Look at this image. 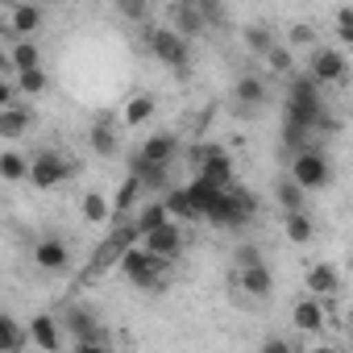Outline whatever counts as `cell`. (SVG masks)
<instances>
[{"instance_id": "36", "label": "cell", "mask_w": 353, "mask_h": 353, "mask_svg": "<svg viewBox=\"0 0 353 353\" xmlns=\"http://www.w3.org/2000/svg\"><path fill=\"white\" fill-rule=\"evenodd\" d=\"M250 262H266L258 245H237L233 250V266H250Z\"/></svg>"}, {"instance_id": "24", "label": "cell", "mask_w": 353, "mask_h": 353, "mask_svg": "<svg viewBox=\"0 0 353 353\" xmlns=\"http://www.w3.org/2000/svg\"><path fill=\"white\" fill-rule=\"evenodd\" d=\"M283 237H287L291 245H312V241H316V221L307 216V208L283 212Z\"/></svg>"}, {"instance_id": "31", "label": "cell", "mask_w": 353, "mask_h": 353, "mask_svg": "<svg viewBox=\"0 0 353 353\" xmlns=\"http://www.w3.org/2000/svg\"><path fill=\"white\" fill-rule=\"evenodd\" d=\"M0 179L5 183H26L30 179V158L17 154V150H5L0 154Z\"/></svg>"}, {"instance_id": "21", "label": "cell", "mask_w": 353, "mask_h": 353, "mask_svg": "<svg viewBox=\"0 0 353 353\" xmlns=\"http://www.w3.org/2000/svg\"><path fill=\"white\" fill-rule=\"evenodd\" d=\"M303 287H307L312 295H320V299H336V291H341V270H336L332 262H312V266L303 270Z\"/></svg>"}, {"instance_id": "5", "label": "cell", "mask_w": 353, "mask_h": 353, "mask_svg": "<svg viewBox=\"0 0 353 353\" xmlns=\"http://www.w3.org/2000/svg\"><path fill=\"white\" fill-rule=\"evenodd\" d=\"M67 179H75V162L63 150H50V145L46 150H34V158H30V183L38 192H54Z\"/></svg>"}, {"instance_id": "20", "label": "cell", "mask_w": 353, "mask_h": 353, "mask_svg": "<svg viewBox=\"0 0 353 353\" xmlns=\"http://www.w3.org/2000/svg\"><path fill=\"white\" fill-rule=\"evenodd\" d=\"M79 216H83V225H96V229L117 225V208H112V200H108L104 192H96V188L79 196Z\"/></svg>"}, {"instance_id": "10", "label": "cell", "mask_w": 353, "mask_h": 353, "mask_svg": "<svg viewBox=\"0 0 353 353\" xmlns=\"http://www.w3.org/2000/svg\"><path fill=\"white\" fill-rule=\"evenodd\" d=\"M145 250H154V254H162V258H179L183 250H188V233H183V221H174V216H162L158 225H150L141 237H137Z\"/></svg>"}, {"instance_id": "18", "label": "cell", "mask_w": 353, "mask_h": 353, "mask_svg": "<svg viewBox=\"0 0 353 353\" xmlns=\"http://www.w3.org/2000/svg\"><path fill=\"white\" fill-rule=\"evenodd\" d=\"M266 100H270V88H266L262 75L250 71V75H237V79H233V104H237L241 112H262Z\"/></svg>"}, {"instance_id": "30", "label": "cell", "mask_w": 353, "mask_h": 353, "mask_svg": "<svg viewBox=\"0 0 353 353\" xmlns=\"http://www.w3.org/2000/svg\"><path fill=\"white\" fill-rule=\"evenodd\" d=\"M141 192H145L141 174H133V170H129V174H125V183H121V192H117V200H112V208H117V221L133 212V204L141 200Z\"/></svg>"}, {"instance_id": "37", "label": "cell", "mask_w": 353, "mask_h": 353, "mask_svg": "<svg viewBox=\"0 0 353 353\" xmlns=\"http://www.w3.org/2000/svg\"><path fill=\"white\" fill-rule=\"evenodd\" d=\"M262 349H266V353H287V349H291V341H283V336H270V341H262Z\"/></svg>"}, {"instance_id": "34", "label": "cell", "mask_w": 353, "mask_h": 353, "mask_svg": "<svg viewBox=\"0 0 353 353\" xmlns=\"http://www.w3.org/2000/svg\"><path fill=\"white\" fill-rule=\"evenodd\" d=\"M332 34H336L341 46H353V5H341L332 13Z\"/></svg>"}, {"instance_id": "9", "label": "cell", "mask_w": 353, "mask_h": 353, "mask_svg": "<svg viewBox=\"0 0 353 353\" xmlns=\"http://www.w3.org/2000/svg\"><path fill=\"white\" fill-rule=\"evenodd\" d=\"M291 174H295L307 192H324V188L332 183V166H328V158H324L316 145H299V150L291 154Z\"/></svg>"}, {"instance_id": "6", "label": "cell", "mask_w": 353, "mask_h": 353, "mask_svg": "<svg viewBox=\"0 0 353 353\" xmlns=\"http://www.w3.org/2000/svg\"><path fill=\"white\" fill-rule=\"evenodd\" d=\"M307 75L320 83V88H341L349 83V54L341 46H312L307 50Z\"/></svg>"}, {"instance_id": "7", "label": "cell", "mask_w": 353, "mask_h": 353, "mask_svg": "<svg viewBox=\"0 0 353 353\" xmlns=\"http://www.w3.org/2000/svg\"><path fill=\"white\" fill-rule=\"evenodd\" d=\"M192 166L196 174H204V179H212L216 188H233L237 183V170H233V154L216 141H204L192 150Z\"/></svg>"}, {"instance_id": "29", "label": "cell", "mask_w": 353, "mask_h": 353, "mask_svg": "<svg viewBox=\"0 0 353 353\" xmlns=\"http://www.w3.org/2000/svg\"><path fill=\"white\" fill-rule=\"evenodd\" d=\"M5 79H13V83H17V92H21L26 100H38V96H46V92H50V75H46V67H30V71L5 75Z\"/></svg>"}, {"instance_id": "15", "label": "cell", "mask_w": 353, "mask_h": 353, "mask_svg": "<svg viewBox=\"0 0 353 353\" xmlns=\"http://www.w3.org/2000/svg\"><path fill=\"white\" fill-rule=\"evenodd\" d=\"M34 121H38V112H34V104H26V100L0 104V137H5L9 145L21 141V137L34 129Z\"/></svg>"}, {"instance_id": "11", "label": "cell", "mask_w": 353, "mask_h": 353, "mask_svg": "<svg viewBox=\"0 0 353 353\" xmlns=\"http://www.w3.org/2000/svg\"><path fill=\"white\" fill-rule=\"evenodd\" d=\"M250 303H270L274 295V270L266 262H250V266H233V279H229Z\"/></svg>"}, {"instance_id": "27", "label": "cell", "mask_w": 353, "mask_h": 353, "mask_svg": "<svg viewBox=\"0 0 353 353\" xmlns=\"http://www.w3.org/2000/svg\"><path fill=\"white\" fill-rule=\"evenodd\" d=\"M188 192H192V200H196V208H200V216L208 221V212H212V208H216V204L225 200V192H229V188H216L212 179H204V174H196V179L188 183Z\"/></svg>"}, {"instance_id": "16", "label": "cell", "mask_w": 353, "mask_h": 353, "mask_svg": "<svg viewBox=\"0 0 353 353\" xmlns=\"http://www.w3.org/2000/svg\"><path fill=\"white\" fill-rule=\"evenodd\" d=\"M5 75H17V71H30V67H42V46L38 38H5Z\"/></svg>"}, {"instance_id": "12", "label": "cell", "mask_w": 353, "mask_h": 353, "mask_svg": "<svg viewBox=\"0 0 353 353\" xmlns=\"http://www.w3.org/2000/svg\"><path fill=\"white\" fill-rule=\"evenodd\" d=\"M328 316H332V299H320V295H299L291 303V324L303 332V336H320L328 328Z\"/></svg>"}, {"instance_id": "32", "label": "cell", "mask_w": 353, "mask_h": 353, "mask_svg": "<svg viewBox=\"0 0 353 353\" xmlns=\"http://www.w3.org/2000/svg\"><path fill=\"white\" fill-rule=\"evenodd\" d=\"M262 63H266V71H270V75L287 79V75H295V46L279 42V46H274V50H270V54H266Z\"/></svg>"}, {"instance_id": "14", "label": "cell", "mask_w": 353, "mask_h": 353, "mask_svg": "<svg viewBox=\"0 0 353 353\" xmlns=\"http://www.w3.org/2000/svg\"><path fill=\"white\" fill-rule=\"evenodd\" d=\"M67 345H71V341H67V332H63V320H59V316L38 312V316L30 320V349L59 353V349H67Z\"/></svg>"}, {"instance_id": "25", "label": "cell", "mask_w": 353, "mask_h": 353, "mask_svg": "<svg viewBox=\"0 0 353 353\" xmlns=\"http://www.w3.org/2000/svg\"><path fill=\"white\" fill-rule=\"evenodd\" d=\"M274 200H279V208H283V212H299V208H307V188L295 179L291 170H287L283 179L274 183Z\"/></svg>"}, {"instance_id": "17", "label": "cell", "mask_w": 353, "mask_h": 353, "mask_svg": "<svg viewBox=\"0 0 353 353\" xmlns=\"http://www.w3.org/2000/svg\"><path fill=\"white\" fill-rule=\"evenodd\" d=\"M121 117L112 121V117H96L92 125H88V145H92V154H100V158H121Z\"/></svg>"}, {"instance_id": "23", "label": "cell", "mask_w": 353, "mask_h": 353, "mask_svg": "<svg viewBox=\"0 0 353 353\" xmlns=\"http://www.w3.org/2000/svg\"><path fill=\"white\" fill-rule=\"evenodd\" d=\"M137 154H141L145 162L170 166V162H174V154H179V137H174V133H154V137H145V141L137 145Z\"/></svg>"}, {"instance_id": "39", "label": "cell", "mask_w": 353, "mask_h": 353, "mask_svg": "<svg viewBox=\"0 0 353 353\" xmlns=\"http://www.w3.org/2000/svg\"><path fill=\"white\" fill-rule=\"evenodd\" d=\"M349 332H353V320H349Z\"/></svg>"}, {"instance_id": "4", "label": "cell", "mask_w": 353, "mask_h": 353, "mask_svg": "<svg viewBox=\"0 0 353 353\" xmlns=\"http://www.w3.org/2000/svg\"><path fill=\"white\" fill-rule=\"evenodd\" d=\"M145 46H150V54H154L166 71H174V75H188V71H192V38L179 34L170 21H166V26H154V30L145 34Z\"/></svg>"}, {"instance_id": "33", "label": "cell", "mask_w": 353, "mask_h": 353, "mask_svg": "<svg viewBox=\"0 0 353 353\" xmlns=\"http://www.w3.org/2000/svg\"><path fill=\"white\" fill-rule=\"evenodd\" d=\"M112 9H117L121 21L141 26V21H150V13H154V0H112Z\"/></svg>"}, {"instance_id": "19", "label": "cell", "mask_w": 353, "mask_h": 353, "mask_svg": "<svg viewBox=\"0 0 353 353\" xmlns=\"http://www.w3.org/2000/svg\"><path fill=\"white\" fill-rule=\"evenodd\" d=\"M158 117V96L154 92H133V96H125V104H121V125L125 129H141V125H150Z\"/></svg>"}, {"instance_id": "8", "label": "cell", "mask_w": 353, "mask_h": 353, "mask_svg": "<svg viewBox=\"0 0 353 353\" xmlns=\"http://www.w3.org/2000/svg\"><path fill=\"white\" fill-rule=\"evenodd\" d=\"M46 30V5L38 0H5V38H38Z\"/></svg>"}, {"instance_id": "1", "label": "cell", "mask_w": 353, "mask_h": 353, "mask_svg": "<svg viewBox=\"0 0 353 353\" xmlns=\"http://www.w3.org/2000/svg\"><path fill=\"white\" fill-rule=\"evenodd\" d=\"M117 266H121V274H125L137 291H166V283H170V258L145 250L141 241H133V245L121 254Z\"/></svg>"}, {"instance_id": "22", "label": "cell", "mask_w": 353, "mask_h": 353, "mask_svg": "<svg viewBox=\"0 0 353 353\" xmlns=\"http://www.w3.org/2000/svg\"><path fill=\"white\" fill-rule=\"evenodd\" d=\"M241 42H245V50H250L254 59H266L283 38L274 34V26H270V21H250V26L241 30Z\"/></svg>"}, {"instance_id": "3", "label": "cell", "mask_w": 353, "mask_h": 353, "mask_svg": "<svg viewBox=\"0 0 353 353\" xmlns=\"http://www.w3.org/2000/svg\"><path fill=\"white\" fill-rule=\"evenodd\" d=\"M63 328H67V341H71L75 353H96V349H108V345H112L104 320H100L92 307H83V303H71V307L63 312Z\"/></svg>"}, {"instance_id": "38", "label": "cell", "mask_w": 353, "mask_h": 353, "mask_svg": "<svg viewBox=\"0 0 353 353\" xmlns=\"http://www.w3.org/2000/svg\"><path fill=\"white\" fill-rule=\"evenodd\" d=\"M38 5H54V0H38Z\"/></svg>"}, {"instance_id": "2", "label": "cell", "mask_w": 353, "mask_h": 353, "mask_svg": "<svg viewBox=\"0 0 353 353\" xmlns=\"http://www.w3.org/2000/svg\"><path fill=\"white\" fill-rule=\"evenodd\" d=\"M170 26L188 34V38H204L212 30L225 26V5L221 0H170Z\"/></svg>"}, {"instance_id": "13", "label": "cell", "mask_w": 353, "mask_h": 353, "mask_svg": "<svg viewBox=\"0 0 353 353\" xmlns=\"http://www.w3.org/2000/svg\"><path fill=\"white\" fill-rule=\"evenodd\" d=\"M30 258H34V266H38L42 274H63V270L71 266V245L50 233V237H38V241H34Z\"/></svg>"}, {"instance_id": "28", "label": "cell", "mask_w": 353, "mask_h": 353, "mask_svg": "<svg viewBox=\"0 0 353 353\" xmlns=\"http://www.w3.org/2000/svg\"><path fill=\"white\" fill-rule=\"evenodd\" d=\"M21 349H30V324L21 328V320L5 312L0 316V353H21Z\"/></svg>"}, {"instance_id": "35", "label": "cell", "mask_w": 353, "mask_h": 353, "mask_svg": "<svg viewBox=\"0 0 353 353\" xmlns=\"http://www.w3.org/2000/svg\"><path fill=\"white\" fill-rule=\"evenodd\" d=\"M287 46H295V50H312V46H316V30H312L307 21L291 26V30H287Z\"/></svg>"}, {"instance_id": "26", "label": "cell", "mask_w": 353, "mask_h": 353, "mask_svg": "<svg viewBox=\"0 0 353 353\" xmlns=\"http://www.w3.org/2000/svg\"><path fill=\"white\" fill-rule=\"evenodd\" d=\"M162 208H166V216H174V221H183V225H188V221H204L188 188H170V192L162 196Z\"/></svg>"}]
</instances>
